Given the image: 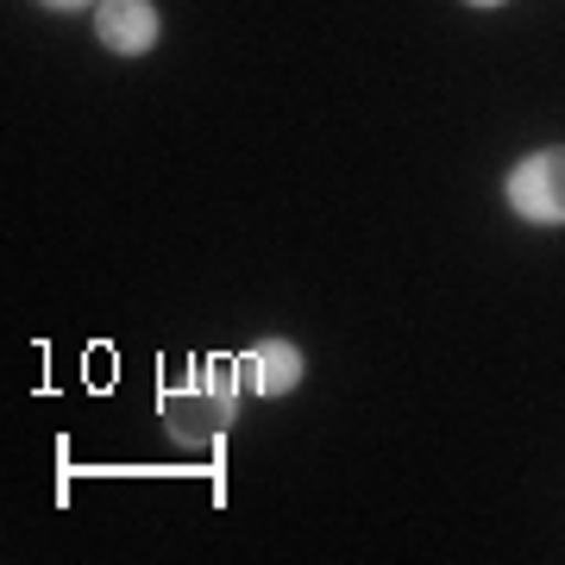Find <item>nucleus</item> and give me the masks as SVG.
<instances>
[{
	"label": "nucleus",
	"mask_w": 565,
	"mask_h": 565,
	"mask_svg": "<svg viewBox=\"0 0 565 565\" xmlns=\"http://www.w3.org/2000/svg\"><path fill=\"white\" fill-rule=\"evenodd\" d=\"M95 32L114 57H139L158 44V13H151V0H102L95 7Z\"/></svg>",
	"instance_id": "7ed1b4c3"
},
{
	"label": "nucleus",
	"mask_w": 565,
	"mask_h": 565,
	"mask_svg": "<svg viewBox=\"0 0 565 565\" xmlns=\"http://www.w3.org/2000/svg\"><path fill=\"white\" fill-rule=\"evenodd\" d=\"M296 384H302V352L289 340H258L239 359V390H252V396H282Z\"/></svg>",
	"instance_id": "20e7f679"
},
{
	"label": "nucleus",
	"mask_w": 565,
	"mask_h": 565,
	"mask_svg": "<svg viewBox=\"0 0 565 565\" xmlns=\"http://www.w3.org/2000/svg\"><path fill=\"white\" fill-rule=\"evenodd\" d=\"M44 7H63V13H70V7H82V0H44Z\"/></svg>",
	"instance_id": "39448f33"
},
{
	"label": "nucleus",
	"mask_w": 565,
	"mask_h": 565,
	"mask_svg": "<svg viewBox=\"0 0 565 565\" xmlns=\"http://www.w3.org/2000/svg\"><path fill=\"white\" fill-rule=\"evenodd\" d=\"M471 7H503V0H471Z\"/></svg>",
	"instance_id": "423d86ee"
},
{
	"label": "nucleus",
	"mask_w": 565,
	"mask_h": 565,
	"mask_svg": "<svg viewBox=\"0 0 565 565\" xmlns=\"http://www.w3.org/2000/svg\"><path fill=\"white\" fill-rule=\"evenodd\" d=\"M233 403H239V364L233 359H195L182 371L177 390H163V427L182 446H207L214 434L233 427Z\"/></svg>",
	"instance_id": "f257e3e1"
},
{
	"label": "nucleus",
	"mask_w": 565,
	"mask_h": 565,
	"mask_svg": "<svg viewBox=\"0 0 565 565\" xmlns=\"http://www.w3.org/2000/svg\"><path fill=\"white\" fill-rule=\"evenodd\" d=\"M509 207L534 226H565V151H534L509 177Z\"/></svg>",
	"instance_id": "f03ea898"
}]
</instances>
